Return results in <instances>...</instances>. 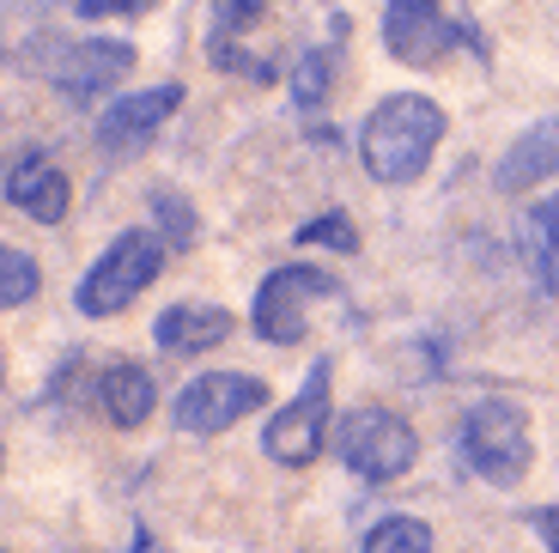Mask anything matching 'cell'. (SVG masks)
<instances>
[{
	"label": "cell",
	"mask_w": 559,
	"mask_h": 553,
	"mask_svg": "<svg viewBox=\"0 0 559 553\" xmlns=\"http://www.w3.org/2000/svg\"><path fill=\"white\" fill-rule=\"evenodd\" d=\"M535 232H542V237H547V244H554V249H559V195H554V201H547V208H542V213H535Z\"/></svg>",
	"instance_id": "23"
},
{
	"label": "cell",
	"mask_w": 559,
	"mask_h": 553,
	"mask_svg": "<svg viewBox=\"0 0 559 553\" xmlns=\"http://www.w3.org/2000/svg\"><path fill=\"white\" fill-rule=\"evenodd\" d=\"M298 244H322V249L353 256V249H359V225H353L347 213H322V220H310L305 232H298Z\"/></svg>",
	"instance_id": "18"
},
{
	"label": "cell",
	"mask_w": 559,
	"mask_h": 553,
	"mask_svg": "<svg viewBox=\"0 0 559 553\" xmlns=\"http://www.w3.org/2000/svg\"><path fill=\"white\" fill-rule=\"evenodd\" d=\"M165 244L170 237H158V232H122L98 256V268L80 280L73 305H80L85 317H116V310H128L140 292L165 274Z\"/></svg>",
	"instance_id": "3"
},
{
	"label": "cell",
	"mask_w": 559,
	"mask_h": 553,
	"mask_svg": "<svg viewBox=\"0 0 559 553\" xmlns=\"http://www.w3.org/2000/svg\"><path fill=\"white\" fill-rule=\"evenodd\" d=\"M153 334H158L165 353L195 360V353H207V346L231 341V310H219V305H170L165 317L153 322Z\"/></svg>",
	"instance_id": "14"
},
{
	"label": "cell",
	"mask_w": 559,
	"mask_h": 553,
	"mask_svg": "<svg viewBox=\"0 0 559 553\" xmlns=\"http://www.w3.org/2000/svg\"><path fill=\"white\" fill-rule=\"evenodd\" d=\"M559 177V116H542L535 128H523L499 158V189L504 195H530L535 183Z\"/></svg>",
	"instance_id": "13"
},
{
	"label": "cell",
	"mask_w": 559,
	"mask_h": 553,
	"mask_svg": "<svg viewBox=\"0 0 559 553\" xmlns=\"http://www.w3.org/2000/svg\"><path fill=\"white\" fill-rule=\"evenodd\" d=\"M73 7H80V19H92V25H98V19H134V13H146L153 0H73Z\"/></svg>",
	"instance_id": "21"
},
{
	"label": "cell",
	"mask_w": 559,
	"mask_h": 553,
	"mask_svg": "<svg viewBox=\"0 0 559 553\" xmlns=\"http://www.w3.org/2000/svg\"><path fill=\"white\" fill-rule=\"evenodd\" d=\"M293 92H298V104H322V92H329V49H310L305 61H298V80H293Z\"/></svg>",
	"instance_id": "20"
},
{
	"label": "cell",
	"mask_w": 559,
	"mask_h": 553,
	"mask_svg": "<svg viewBox=\"0 0 559 553\" xmlns=\"http://www.w3.org/2000/svg\"><path fill=\"white\" fill-rule=\"evenodd\" d=\"M153 220L165 225L170 244H189V237H195V213L182 208V195H177V189H153Z\"/></svg>",
	"instance_id": "19"
},
{
	"label": "cell",
	"mask_w": 559,
	"mask_h": 553,
	"mask_svg": "<svg viewBox=\"0 0 559 553\" xmlns=\"http://www.w3.org/2000/svg\"><path fill=\"white\" fill-rule=\"evenodd\" d=\"M456 19L438 0H390L383 7V49L407 68H438L456 49Z\"/></svg>",
	"instance_id": "10"
},
{
	"label": "cell",
	"mask_w": 559,
	"mask_h": 553,
	"mask_svg": "<svg viewBox=\"0 0 559 553\" xmlns=\"http://www.w3.org/2000/svg\"><path fill=\"white\" fill-rule=\"evenodd\" d=\"M359 553H432V529L419 517H383L371 536H365Z\"/></svg>",
	"instance_id": "16"
},
{
	"label": "cell",
	"mask_w": 559,
	"mask_h": 553,
	"mask_svg": "<svg viewBox=\"0 0 559 553\" xmlns=\"http://www.w3.org/2000/svg\"><path fill=\"white\" fill-rule=\"evenodd\" d=\"M456 444H462V462L492 486H511V481L530 474L535 438H530V420H523L518 401H504V396L475 401V408L462 414V438Z\"/></svg>",
	"instance_id": "2"
},
{
	"label": "cell",
	"mask_w": 559,
	"mask_h": 553,
	"mask_svg": "<svg viewBox=\"0 0 559 553\" xmlns=\"http://www.w3.org/2000/svg\"><path fill=\"white\" fill-rule=\"evenodd\" d=\"M267 401L262 377H243V372H207L177 396V426L195 432V438H213V432H231L238 420H250L255 408Z\"/></svg>",
	"instance_id": "7"
},
{
	"label": "cell",
	"mask_w": 559,
	"mask_h": 553,
	"mask_svg": "<svg viewBox=\"0 0 559 553\" xmlns=\"http://www.w3.org/2000/svg\"><path fill=\"white\" fill-rule=\"evenodd\" d=\"M535 529H542V548H547V553H559V505L535 511Z\"/></svg>",
	"instance_id": "22"
},
{
	"label": "cell",
	"mask_w": 559,
	"mask_h": 553,
	"mask_svg": "<svg viewBox=\"0 0 559 553\" xmlns=\"http://www.w3.org/2000/svg\"><path fill=\"white\" fill-rule=\"evenodd\" d=\"M98 401H104V414L116 420L122 432H134V426H146L153 420V408H158V384H153V372L146 365H110V372L98 377Z\"/></svg>",
	"instance_id": "15"
},
{
	"label": "cell",
	"mask_w": 559,
	"mask_h": 553,
	"mask_svg": "<svg viewBox=\"0 0 559 553\" xmlns=\"http://www.w3.org/2000/svg\"><path fill=\"white\" fill-rule=\"evenodd\" d=\"M140 553H153V548H140Z\"/></svg>",
	"instance_id": "24"
},
{
	"label": "cell",
	"mask_w": 559,
	"mask_h": 553,
	"mask_svg": "<svg viewBox=\"0 0 559 553\" xmlns=\"http://www.w3.org/2000/svg\"><path fill=\"white\" fill-rule=\"evenodd\" d=\"M335 450L359 481L383 486V481H402V474L414 469L419 438L402 414H390V408H353L335 432Z\"/></svg>",
	"instance_id": "4"
},
{
	"label": "cell",
	"mask_w": 559,
	"mask_h": 553,
	"mask_svg": "<svg viewBox=\"0 0 559 553\" xmlns=\"http://www.w3.org/2000/svg\"><path fill=\"white\" fill-rule=\"evenodd\" d=\"M329 377H335V365L317 360L310 377H305V389H298V396L262 426V444H267V457H274L280 469H310V462H317L322 438H329V408H335Z\"/></svg>",
	"instance_id": "6"
},
{
	"label": "cell",
	"mask_w": 559,
	"mask_h": 553,
	"mask_svg": "<svg viewBox=\"0 0 559 553\" xmlns=\"http://www.w3.org/2000/svg\"><path fill=\"white\" fill-rule=\"evenodd\" d=\"M7 201H13L19 213H31L37 225H61L73 208V183L43 146H25V153L13 158V170H7Z\"/></svg>",
	"instance_id": "12"
},
{
	"label": "cell",
	"mask_w": 559,
	"mask_h": 553,
	"mask_svg": "<svg viewBox=\"0 0 559 553\" xmlns=\"http://www.w3.org/2000/svg\"><path fill=\"white\" fill-rule=\"evenodd\" d=\"M267 0H213V25H207V61L238 80L267 85L274 80V61L262 49H250V25H262Z\"/></svg>",
	"instance_id": "11"
},
{
	"label": "cell",
	"mask_w": 559,
	"mask_h": 553,
	"mask_svg": "<svg viewBox=\"0 0 559 553\" xmlns=\"http://www.w3.org/2000/svg\"><path fill=\"white\" fill-rule=\"evenodd\" d=\"M37 286H43V274H37V262H31L25 249H19V244L0 249V298H7V310L31 305V298H37Z\"/></svg>",
	"instance_id": "17"
},
{
	"label": "cell",
	"mask_w": 559,
	"mask_h": 553,
	"mask_svg": "<svg viewBox=\"0 0 559 553\" xmlns=\"http://www.w3.org/2000/svg\"><path fill=\"white\" fill-rule=\"evenodd\" d=\"M31 73H43L68 104H92L134 73V43H37Z\"/></svg>",
	"instance_id": "5"
},
{
	"label": "cell",
	"mask_w": 559,
	"mask_h": 553,
	"mask_svg": "<svg viewBox=\"0 0 559 553\" xmlns=\"http://www.w3.org/2000/svg\"><path fill=\"white\" fill-rule=\"evenodd\" d=\"M322 292H341L335 280L322 274V268H305V262H293V268H274V274L262 280V292H255V334L262 341H274V346H293V341H305V310H310V298H322Z\"/></svg>",
	"instance_id": "8"
},
{
	"label": "cell",
	"mask_w": 559,
	"mask_h": 553,
	"mask_svg": "<svg viewBox=\"0 0 559 553\" xmlns=\"http://www.w3.org/2000/svg\"><path fill=\"white\" fill-rule=\"evenodd\" d=\"M177 104H182L177 80L153 85V92H134V97H116L110 110L98 116V153L104 158H140L158 140V128L177 116Z\"/></svg>",
	"instance_id": "9"
},
{
	"label": "cell",
	"mask_w": 559,
	"mask_h": 553,
	"mask_svg": "<svg viewBox=\"0 0 559 553\" xmlns=\"http://www.w3.org/2000/svg\"><path fill=\"white\" fill-rule=\"evenodd\" d=\"M438 140H444V110L419 92H395L365 116L359 158L378 183H414V177H426Z\"/></svg>",
	"instance_id": "1"
}]
</instances>
